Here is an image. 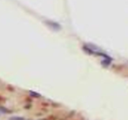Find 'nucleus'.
Returning a JSON list of instances; mask_svg holds the SVG:
<instances>
[{
  "instance_id": "1",
  "label": "nucleus",
  "mask_w": 128,
  "mask_h": 120,
  "mask_svg": "<svg viewBox=\"0 0 128 120\" xmlns=\"http://www.w3.org/2000/svg\"><path fill=\"white\" fill-rule=\"evenodd\" d=\"M10 120H24V118H21V117H12Z\"/></svg>"
}]
</instances>
